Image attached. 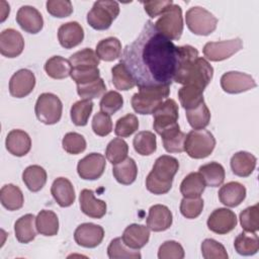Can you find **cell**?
<instances>
[{"mask_svg":"<svg viewBox=\"0 0 259 259\" xmlns=\"http://www.w3.org/2000/svg\"><path fill=\"white\" fill-rule=\"evenodd\" d=\"M51 193L61 207H68L75 201V189L71 181L65 177L54 180L51 186Z\"/></svg>","mask_w":259,"mask_h":259,"instance_id":"obj_23","label":"cell"},{"mask_svg":"<svg viewBox=\"0 0 259 259\" xmlns=\"http://www.w3.org/2000/svg\"><path fill=\"white\" fill-rule=\"evenodd\" d=\"M5 146L11 155L22 157L30 151L31 140L26 132L21 130H12L6 137Z\"/></svg>","mask_w":259,"mask_h":259,"instance_id":"obj_22","label":"cell"},{"mask_svg":"<svg viewBox=\"0 0 259 259\" xmlns=\"http://www.w3.org/2000/svg\"><path fill=\"white\" fill-rule=\"evenodd\" d=\"M111 80L117 90L127 91L136 86V82L122 63H118L111 68Z\"/></svg>","mask_w":259,"mask_h":259,"instance_id":"obj_40","label":"cell"},{"mask_svg":"<svg viewBox=\"0 0 259 259\" xmlns=\"http://www.w3.org/2000/svg\"><path fill=\"white\" fill-rule=\"evenodd\" d=\"M203 209L201 197H183L180 202V212L186 219H196Z\"/></svg>","mask_w":259,"mask_h":259,"instance_id":"obj_52","label":"cell"},{"mask_svg":"<svg viewBox=\"0 0 259 259\" xmlns=\"http://www.w3.org/2000/svg\"><path fill=\"white\" fill-rule=\"evenodd\" d=\"M9 11H10L9 4L6 7H2V9H1V22H3L6 19V17L9 14Z\"/></svg>","mask_w":259,"mask_h":259,"instance_id":"obj_58","label":"cell"},{"mask_svg":"<svg viewBox=\"0 0 259 259\" xmlns=\"http://www.w3.org/2000/svg\"><path fill=\"white\" fill-rule=\"evenodd\" d=\"M77 85L86 84L93 82L100 78V71L97 68H82V69H72L70 75Z\"/></svg>","mask_w":259,"mask_h":259,"instance_id":"obj_56","label":"cell"},{"mask_svg":"<svg viewBox=\"0 0 259 259\" xmlns=\"http://www.w3.org/2000/svg\"><path fill=\"white\" fill-rule=\"evenodd\" d=\"M107 255L110 259H140L142 257L139 250L132 249L126 246L121 238L111 240L107 247Z\"/></svg>","mask_w":259,"mask_h":259,"instance_id":"obj_43","label":"cell"},{"mask_svg":"<svg viewBox=\"0 0 259 259\" xmlns=\"http://www.w3.org/2000/svg\"><path fill=\"white\" fill-rule=\"evenodd\" d=\"M153 126L157 134H161L165 128L174 125L178 120L179 110L178 105L174 99L167 98L164 102L154 111Z\"/></svg>","mask_w":259,"mask_h":259,"instance_id":"obj_12","label":"cell"},{"mask_svg":"<svg viewBox=\"0 0 259 259\" xmlns=\"http://www.w3.org/2000/svg\"><path fill=\"white\" fill-rule=\"evenodd\" d=\"M93 105V102L88 99H81L76 101L70 110V116L73 123L77 126L86 125L91 115Z\"/></svg>","mask_w":259,"mask_h":259,"instance_id":"obj_44","label":"cell"},{"mask_svg":"<svg viewBox=\"0 0 259 259\" xmlns=\"http://www.w3.org/2000/svg\"><path fill=\"white\" fill-rule=\"evenodd\" d=\"M121 239L130 248L140 250L149 242L150 229L144 225L132 224L124 229Z\"/></svg>","mask_w":259,"mask_h":259,"instance_id":"obj_25","label":"cell"},{"mask_svg":"<svg viewBox=\"0 0 259 259\" xmlns=\"http://www.w3.org/2000/svg\"><path fill=\"white\" fill-rule=\"evenodd\" d=\"M201 254L204 259H228L229 257L224 245L213 239L203 240Z\"/></svg>","mask_w":259,"mask_h":259,"instance_id":"obj_51","label":"cell"},{"mask_svg":"<svg viewBox=\"0 0 259 259\" xmlns=\"http://www.w3.org/2000/svg\"><path fill=\"white\" fill-rule=\"evenodd\" d=\"M24 49L21 33L13 28H6L0 33V53L6 58L18 57Z\"/></svg>","mask_w":259,"mask_h":259,"instance_id":"obj_18","label":"cell"},{"mask_svg":"<svg viewBox=\"0 0 259 259\" xmlns=\"http://www.w3.org/2000/svg\"><path fill=\"white\" fill-rule=\"evenodd\" d=\"M234 247L237 253L243 256H251L258 252L259 250V239L256 233L242 232L240 233L235 241Z\"/></svg>","mask_w":259,"mask_h":259,"instance_id":"obj_35","label":"cell"},{"mask_svg":"<svg viewBox=\"0 0 259 259\" xmlns=\"http://www.w3.org/2000/svg\"><path fill=\"white\" fill-rule=\"evenodd\" d=\"M22 180L30 191L37 192L47 182V172L39 165H30L23 171Z\"/></svg>","mask_w":259,"mask_h":259,"instance_id":"obj_34","label":"cell"},{"mask_svg":"<svg viewBox=\"0 0 259 259\" xmlns=\"http://www.w3.org/2000/svg\"><path fill=\"white\" fill-rule=\"evenodd\" d=\"M84 38V29L77 21L62 24L58 29V39L65 49H73L80 45Z\"/></svg>","mask_w":259,"mask_h":259,"instance_id":"obj_20","label":"cell"},{"mask_svg":"<svg viewBox=\"0 0 259 259\" xmlns=\"http://www.w3.org/2000/svg\"><path fill=\"white\" fill-rule=\"evenodd\" d=\"M203 89H200L195 86L191 85H183L178 90V98L182 107L187 109H192L198 106L201 102L204 101L203 99Z\"/></svg>","mask_w":259,"mask_h":259,"instance_id":"obj_38","label":"cell"},{"mask_svg":"<svg viewBox=\"0 0 259 259\" xmlns=\"http://www.w3.org/2000/svg\"><path fill=\"white\" fill-rule=\"evenodd\" d=\"M221 86L227 93L238 94L255 88L257 84L253 77L249 74L230 71L221 77Z\"/></svg>","mask_w":259,"mask_h":259,"instance_id":"obj_11","label":"cell"},{"mask_svg":"<svg viewBox=\"0 0 259 259\" xmlns=\"http://www.w3.org/2000/svg\"><path fill=\"white\" fill-rule=\"evenodd\" d=\"M92 130L95 135L105 137L112 132V121L109 114L99 111L92 119Z\"/></svg>","mask_w":259,"mask_h":259,"instance_id":"obj_55","label":"cell"},{"mask_svg":"<svg viewBox=\"0 0 259 259\" xmlns=\"http://www.w3.org/2000/svg\"><path fill=\"white\" fill-rule=\"evenodd\" d=\"M105 157L99 153H91L78 162V175L84 180H96L105 170Z\"/></svg>","mask_w":259,"mask_h":259,"instance_id":"obj_14","label":"cell"},{"mask_svg":"<svg viewBox=\"0 0 259 259\" xmlns=\"http://www.w3.org/2000/svg\"><path fill=\"white\" fill-rule=\"evenodd\" d=\"M185 22L192 33L208 35L215 30L218 18L205 8L193 6L186 11Z\"/></svg>","mask_w":259,"mask_h":259,"instance_id":"obj_8","label":"cell"},{"mask_svg":"<svg viewBox=\"0 0 259 259\" xmlns=\"http://www.w3.org/2000/svg\"><path fill=\"white\" fill-rule=\"evenodd\" d=\"M104 230L101 226L93 223L79 225L74 232L75 242L85 248H95L103 240Z\"/></svg>","mask_w":259,"mask_h":259,"instance_id":"obj_15","label":"cell"},{"mask_svg":"<svg viewBox=\"0 0 259 259\" xmlns=\"http://www.w3.org/2000/svg\"><path fill=\"white\" fill-rule=\"evenodd\" d=\"M206 184L199 172H191L184 177L180 184V192L183 197H200Z\"/></svg>","mask_w":259,"mask_h":259,"instance_id":"obj_33","label":"cell"},{"mask_svg":"<svg viewBox=\"0 0 259 259\" xmlns=\"http://www.w3.org/2000/svg\"><path fill=\"white\" fill-rule=\"evenodd\" d=\"M47 11L54 17H68L73 12V5L69 0H49L46 3Z\"/></svg>","mask_w":259,"mask_h":259,"instance_id":"obj_54","label":"cell"},{"mask_svg":"<svg viewBox=\"0 0 259 259\" xmlns=\"http://www.w3.org/2000/svg\"><path fill=\"white\" fill-rule=\"evenodd\" d=\"M257 159L256 157L246 151H240L235 153L231 158V169L233 173L239 177L250 176L255 167Z\"/></svg>","mask_w":259,"mask_h":259,"instance_id":"obj_27","label":"cell"},{"mask_svg":"<svg viewBox=\"0 0 259 259\" xmlns=\"http://www.w3.org/2000/svg\"><path fill=\"white\" fill-rule=\"evenodd\" d=\"M240 224L245 232L256 233L259 229L258 203L246 207L240 213Z\"/></svg>","mask_w":259,"mask_h":259,"instance_id":"obj_47","label":"cell"},{"mask_svg":"<svg viewBox=\"0 0 259 259\" xmlns=\"http://www.w3.org/2000/svg\"><path fill=\"white\" fill-rule=\"evenodd\" d=\"M170 86L140 87L139 92L132 97V106L137 113L153 114L154 111L167 99Z\"/></svg>","mask_w":259,"mask_h":259,"instance_id":"obj_4","label":"cell"},{"mask_svg":"<svg viewBox=\"0 0 259 259\" xmlns=\"http://www.w3.org/2000/svg\"><path fill=\"white\" fill-rule=\"evenodd\" d=\"M185 114L188 123L193 130H202L209 124L210 111L204 101L192 109H187Z\"/></svg>","mask_w":259,"mask_h":259,"instance_id":"obj_41","label":"cell"},{"mask_svg":"<svg viewBox=\"0 0 259 259\" xmlns=\"http://www.w3.org/2000/svg\"><path fill=\"white\" fill-rule=\"evenodd\" d=\"M112 173L116 181L123 185H130L135 182L138 175V167L133 158H126L120 163L113 165Z\"/></svg>","mask_w":259,"mask_h":259,"instance_id":"obj_32","label":"cell"},{"mask_svg":"<svg viewBox=\"0 0 259 259\" xmlns=\"http://www.w3.org/2000/svg\"><path fill=\"white\" fill-rule=\"evenodd\" d=\"M35 217L32 213H26L20 217L14 224V233L16 239L22 243L27 244L31 242L35 236L37 230L35 225Z\"/></svg>","mask_w":259,"mask_h":259,"instance_id":"obj_28","label":"cell"},{"mask_svg":"<svg viewBox=\"0 0 259 259\" xmlns=\"http://www.w3.org/2000/svg\"><path fill=\"white\" fill-rule=\"evenodd\" d=\"M237 223V215L233 210L226 207H219L209 214L206 225L211 232L219 235H226L235 229Z\"/></svg>","mask_w":259,"mask_h":259,"instance_id":"obj_13","label":"cell"},{"mask_svg":"<svg viewBox=\"0 0 259 259\" xmlns=\"http://www.w3.org/2000/svg\"><path fill=\"white\" fill-rule=\"evenodd\" d=\"M63 149L71 155H78L85 151L86 149V140L85 138L78 133H68L64 136L62 140Z\"/></svg>","mask_w":259,"mask_h":259,"instance_id":"obj_49","label":"cell"},{"mask_svg":"<svg viewBox=\"0 0 259 259\" xmlns=\"http://www.w3.org/2000/svg\"><path fill=\"white\" fill-rule=\"evenodd\" d=\"M79 200L82 212L90 218L101 219L106 213V202L97 199L91 189H82Z\"/></svg>","mask_w":259,"mask_h":259,"instance_id":"obj_21","label":"cell"},{"mask_svg":"<svg viewBox=\"0 0 259 259\" xmlns=\"http://www.w3.org/2000/svg\"><path fill=\"white\" fill-rule=\"evenodd\" d=\"M243 49V41L241 38L236 37L228 40L209 41L203 47L204 57L212 62H220L231 58L233 55Z\"/></svg>","mask_w":259,"mask_h":259,"instance_id":"obj_10","label":"cell"},{"mask_svg":"<svg viewBox=\"0 0 259 259\" xmlns=\"http://www.w3.org/2000/svg\"><path fill=\"white\" fill-rule=\"evenodd\" d=\"M1 204L8 210H17L23 206L24 197L21 189L14 184H5L0 190Z\"/></svg>","mask_w":259,"mask_h":259,"instance_id":"obj_29","label":"cell"},{"mask_svg":"<svg viewBox=\"0 0 259 259\" xmlns=\"http://www.w3.org/2000/svg\"><path fill=\"white\" fill-rule=\"evenodd\" d=\"M173 222L170 209L163 204L152 205L147 218V227L153 232H163L168 230Z\"/></svg>","mask_w":259,"mask_h":259,"instance_id":"obj_19","label":"cell"},{"mask_svg":"<svg viewBox=\"0 0 259 259\" xmlns=\"http://www.w3.org/2000/svg\"><path fill=\"white\" fill-rule=\"evenodd\" d=\"M212 76L213 68L211 65L204 58L198 57L186 68L177 72L173 81L182 85H191L204 90L210 83Z\"/></svg>","mask_w":259,"mask_h":259,"instance_id":"obj_3","label":"cell"},{"mask_svg":"<svg viewBox=\"0 0 259 259\" xmlns=\"http://www.w3.org/2000/svg\"><path fill=\"white\" fill-rule=\"evenodd\" d=\"M135 151L142 156H150L157 149V140L154 133L143 131L136 135L133 141Z\"/></svg>","mask_w":259,"mask_h":259,"instance_id":"obj_42","label":"cell"},{"mask_svg":"<svg viewBox=\"0 0 259 259\" xmlns=\"http://www.w3.org/2000/svg\"><path fill=\"white\" fill-rule=\"evenodd\" d=\"M163 147L168 153H181L184 151L186 134L180 131L179 124L176 123L161 132Z\"/></svg>","mask_w":259,"mask_h":259,"instance_id":"obj_26","label":"cell"},{"mask_svg":"<svg viewBox=\"0 0 259 259\" xmlns=\"http://www.w3.org/2000/svg\"><path fill=\"white\" fill-rule=\"evenodd\" d=\"M106 91V85L103 79L99 78L93 82L77 85V93L82 99H94L103 96Z\"/></svg>","mask_w":259,"mask_h":259,"instance_id":"obj_46","label":"cell"},{"mask_svg":"<svg viewBox=\"0 0 259 259\" xmlns=\"http://www.w3.org/2000/svg\"><path fill=\"white\" fill-rule=\"evenodd\" d=\"M144 5V9L147 14L154 18L159 15H162L165 11H167L174 3L172 0L166 1H146L142 3Z\"/></svg>","mask_w":259,"mask_h":259,"instance_id":"obj_57","label":"cell"},{"mask_svg":"<svg viewBox=\"0 0 259 259\" xmlns=\"http://www.w3.org/2000/svg\"><path fill=\"white\" fill-rule=\"evenodd\" d=\"M123 105V98L117 91H108L101 97L99 107L102 112L109 115L114 114Z\"/></svg>","mask_w":259,"mask_h":259,"instance_id":"obj_50","label":"cell"},{"mask_svg":"<svg viewBox=\"0 0 259 259\" xmlns=\"http://www.w3.org/2000/svg\"><path fill=\"white\" fill-rule=\"evenodd\" d=\"M45 71L53 79H65L71 75L72 66L69 60L61 56H54L46 62Z\"/></svg>","mask_w":259,"mask_h":259,"instance_id":"obj_36","label":"cell"},{"mask_svg":"<svg viewBox=\"0 0 259 259\" xmlns=\"http://www.w3.org/2000/svg\"><path fill=\"white\" fill-rule=\"evenodd\" d=\"M35 86V76L28 69L15 72L9 81V93L16 98H23L30 94Z\"/></svg>","mask_w":259,"mask_h":259,"instance_id":"obj_16","label":"cell"},{"mask_svg":"<svg viewBox=\"0 0 259 259\" xmlns=\"http://www.w3.org/2000/svg\"><path fill=\"white\" fill-rule=\"evenodd\" d=\"M120 63L139 88L171 86L177 68V47L148 20L138 37L123 49Z\"/></svg>","mask_w":259,"mask_h":259,"instance_id":"obj_1","label":"cell"},{"mask_svg":"<svg viewBox=\"0 0 259 259\" xmlns=\"http://www.w3.org/2000/svg\"><path fill=\"white\" fill-rule=\"evenodd\" d=\"M119 14V5L115 1L99 0L94 2L87 13L88 24L96 30L108 29Z\"/></svg>","mask_w":259,"mask_h":259,"instance_id":"obj_6","label":"cell"},{"mask_svg":"<svg viewBox=\"0 0 259 259\" xmlns=\"http://www.w3.org/2000/svg\"><path fill=\"white\" fill-rule=\"evenodd\" d=\"M198 172L203 177L206 186L210 187L221 186L226 176L224 167L218 162H209L207 164L201 165L198 169Z\"/></svg>","mask_w":259,"mask_h":259,"instance_id":"obj_37","label":"cell"},{"mask_svg":"<svg viewBox=\"0 0 259 259\" xmlns=\"http://www.w3.org/2000/svg\"><path fill=\"white\" fill-rule=\"evenodd\" d=\"M246 187L237 181H231L223 185L219 190L220 201L229 207L238 206L246 197Z\"/></svg>","mask_w":259,"mask_h":259,"instance_id":"obj_24","label":"cell"},{"mask_svg":"<svg viewBox=\"0 0 259 259\" xmlns=\"http://www.w3.org/2000/svg\"><path fill=\"white\" fill-rule=\"evenodd\" d=\"M35 227L37 233L42 236H56L59 231L58 215L53 210L42 209L37 213L35 218Z\"/></svg>","mask_w":259,"mask_h":259,"instance_id":"obj_30","label":"cell"},{"mask_svg":"<svg viewBox=\"0 0 259 259\" xmlns=\"http://www.w3.org/2000/svg\"><path fill=\"white\" fill-rule=\"evenodd\" d=\"M95 53L99 60L105 62L114 61L121 55V42L114 36L103 38L97 44Z\"/></svg>","mask_w":259,"mask_h":259,"instance_id":"obj_31","label":"cell"},{"mask_svg":"<svg viewBox=\"0 0 259 259\" xmlns=\"http://www.w3.org/2000/svg\"><path fill=\"white\" fill-rule=\"evenodd\" d=\"M155 28L162 35L170 40H178L183 32L182 9L179 5L173 4L154 23Z\"/></svg>","mask_w":259,"mask_h":259,"instance_id":"obj_7","label":"cell"},{"mask_svg":"<svg viewBox=\"0 0 259 259\" xmlns=\"http://www.w3.org/2000/svg\"><path fill=\"white\" fill-rule=\"evenodd\" d=\"M179 169V162L169 155L160 156L146 178L147 189L154 194H165L171 187L175 174Z\"/></svg>","mask_w":259,"mask_h":259,"instance_id":"obj_2","label":"cell"},{"mask_svg":"<svg viewBox=\"0 0 259 259\" xmlns=\"http://www.w3.org/2000/svg\"><path fill=\"white\" fill-rule=\"evenodd\" d=\"M215 147L213 135L204 128L192 130L185 138L184 151L190 158L203 159L208 157Z\"/></svg>","mask_w":259,"mask_h":259,"instance_id":"obj_5","label":"cell"},{"mask_svg":"<svg viewBox=\"0 0 259 259\" xmlns=\"http://www.w3.org/2000/svg\"><path fill=\"white\" fill-rule=\"evenodd\" d=\"M34 111L40 122L45 124H55L62 117L63 104L56 94L46 92L37 97Z\"/></svg>","mask_w":259,"mask_h":259,"instance_id":"obj_9","label":"cell"},{"mask_svg":"<svg viewBox=\"0 0 259 259\" xmlns=\"http://www.w3.org/2000/svg\"><path fill=\"white\" fill-rule=\"evenodd\" d=\"M16 22L26 32L35 34L44 26V19L40 12L29 5L21 6L16 13Z\"/></svg>","mask_w":259,"mask_h":259,"instance_id":"obj_17","label":"cell"},{"mask_svg":"<svg viewBox=\"0 0 259 259\" xmlns=\"http://www.w3.org/2000/svg\"><path fill=\"white\" fill-rule=\"evenodd\" d=\"M139 128V119L133 113H127L117 119L114 127V134L120 138L132 136Z\"/></svg>","mask_w":259,"mask_h":259,"instance_id":"obj_48","label":"cell"},{"mask_svg":"<svg viewBox=\"0 0 259 259\" xmlns=\"http://www.w3.org/2000/svg\"><path fill=\"white\" fill-rule=\"evenodd\" d=\"M184 249L176 241H165L158 250L159 259H182L184 258Z\"/></svg>","mask_w":259,"mask_h":259,"instance_id":"obj_53","label":"cell"},{"mask_svg":"<svg viewBox=\"0 0 259 259\" xmlns=\"http://www.w3.org/2000/svg\"><path fill=\"white\" fill-rule=\"evenodd\" d=\"M127 153H128L127 143L120 138H115V139L111 140L108 143L106 150H105L106 159L112 165L120 163L121 161L126 159Z\"/></svg>","mask_w":259,"mask_h":259,"instance_id":"obj_45","label":"cell"},{"mask_svg":"<svg viewBox=\"0 0 259 259\" xmlns=\"http://www.w3.org/2000/svg\"><path fill=\"white\" fill-rule=\"evenodd\" d=\"M69 62L72 66V69H82L97 68L100 60L92 49L85 48L71 55L69 58Z\"/></svg>","mask_w":259,"mask_h":259,"instance_id":"obj_39","label":"cell"}]
</instances>
